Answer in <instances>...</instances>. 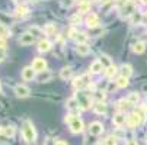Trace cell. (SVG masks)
I'll list each match as a JSON object with an SVG mask.
<instances>
[{"instance_id": "obj_1", "label": "cell", "mask_w": 147, "mask_h": 145, "mask_svg": "<svg viewBox=\"0 0 147 145\" xmlns=\"http://www.w3.org/2000/svg\"><path fill=\"white\" fill-rule=\"evenodd\" d=\"M64 120H66V123H69L70 131H71L73 134H80V132L83 131V128H85V125H83V120H82L80 118H77L76 115H73V113L66 115Z\"/></svg>"}, {"instance_id": "obj_2", "label": "cell", "mask_w": 147, "mask_h": 145, "mask_svg": "<svg viewBox=\"0 0 147 145\" xmlns=\"http://www.w3.org/2000/svg\"><path fill=\"white\" fill-rule=\"evenodd\" d=\"M22 134H24V138L28 141V142H35L36 141V131L32 125L31 120H25L24 125H22Z\"/></svg>"}, {"instance_id": "obj_3", "label": "cell", "mask_w": 147, "mask_h": 145, "mask_svg": "<svg viewBox=\"0 0 147 145\" xmlns=\"http://www.w3.org/2000/svg\"><path fill=\"white\" fill-rule=\"evenodd\" d=\"M74 99L77 100V103H79L80 109H83V110H88V109L90 108V97H89L86 93H83L82 90H80V92H77V93L74 94Z\"/></svg>"}, {"instance_id": "obj_4", "label": "cell", "mask_w": 147, "mask_h": 145, "mask_svg": "<svg viewBox=\"0 0 147 145\" xmlns=\"http://www.w3.org/2000/svg\"><path fill=\"white\" fill-rule=\"evenodd\" d=\"M73 86H74V89H77L79 92H80L83 87H89V86H90V77H89V74H83V76H80V77H76L74 81H73Z\"/></svg>"}, {"instance_id": "obj_5", "label": "cell", "mask_w": 147, "mask_h": 145, "mask_svg": "<svg viewBox=\"0 0 147 145\" xmlns=\"http://www.w3.org/2000/svg\"><path fill=\"white\" fill-rule=\"evenodd\" d=\"M36 73H44L47 71V61L44 58H35L32 61V65H31Z\"/></svg>"}, {"instance_id": "obj_6", "label": "cell", "mask_w": 147, "mask_h": 145, "mask_svg": "<svg viewBox=\"0 0 147 145\" xmlns=\"http://www.w3.org/2000/svg\"><path fill=\"white\" fill-rule=\"evenodd\" d=\"M141 123H143V120H141V118L137 112H133L131 115L127 116V125L130 128H137L138 125H141Z\"/></svg>"}, {"instance_id": "obj_7", "label": "cell", "mask_w": 147, "mask_h": 145, "mask_svg": "<svg viewBox=\"0 0 147 145\" xmlns=\"http://www.w3.org/2000/svg\"><path fill=\"white\" fill-rule=\"evenodd\" d=\"M136 13V5L133 2H127L124 5V7L121 9V16L122 17H128V16H133Z\"/></svg>"}, {"instance_id": "obj_8", "label": "cell", "mask_w": 147, "mask_h": 145, "mask_svg": "<svg viewBox=\"0 0 147 145\" xmlns=\"http://www.w3.org/2000/svg\"><path fill=\"white\" fill-rule=\"evenodd\" d=\"M34 42H35V36H34L31 32H25V33H22V35L19 36V44L24 45V47L31 45V44H34Z\"/></svg>"}, {"instance_id": "obj_9", "label": "cell", "mask_w": 147, "mask_h": 145, "mask_svg": "<svg viewBox=\"0 0 147 145\" xmlns=\"http://www.w3.org/2000/svg\"><path fill=\"white\" fill-rule=\"evenodd\" d=\"M125 122H127L125 112H118V113H115L114 118H112V123H114L115 126H118V128H121L122 125H125Z\"/></svg>"}, {"instance_id": "obj_10", "label": "cell", "mask_w": 147, "mask_h": 145, "mask_svg": "<svg viewBox=\"0 0 147 145\" xmlns=\"http://www.w3.org/2000/svg\"><path fill=\"white\" fill-rule=\"evenodd\" d=\"M103 132V125L100 122H92L90 125H89V134L90 135H95V136H98V135H100Z\"/></svg>"}, {"instance_id": "obj_11", "label": "cell", "mask_w": 147, "mask_h": 145, "mask_svg": "<svg viewBox=\"0 0 147 145\" xmlns=\"http://www.w3.org/2000/svg\"><path fill=\"white\" fill-rule=\"evenodd\" d=\"M29 93H31V90H29L26 86H24V84H18V86H15V94H16L18 97H20V99L28 97Z\"/></svg>"}, {"instance_id": "obj_12", "label": "cell", "mask_w": 147, "mask_h": 145, "mask_svg": "<svg viewBox=\"0 0 147 145\" xmlns=\"http://www.w3.org/2000/svg\"><path fill=\"white\" fill-rule=\"evenodd\" d=\"M35 70L32 68V67H25L24 70H22V78L24 80H26V81H29V80H32L34 77H35Z\"/></svg>"}, {"instance_id": "obj_13", "label": "cell", "mask_w": 147, "mask_h": 145, "mask_svg": "<svg viewBox=\"0 0 147 145\" xmlns=\"http://www.w3.org/2000/svg\"><path fill=\"white\" fill-rule=\"evenodd\" d=\"M86 25H88L89 28H96V26L99 25V17H98V15L90 13V15L88 16V19H86Z\"/></svg>"}, {"instance_id": "obj_14", "label": "cell", "mask_w": 147, "mask_h": 145, "mask_svg": "<svg viewBox=\"0 0 147 145\" xmlns=\"http://www.w3.org/2000/svg\"><path fill=\"white\" fill-rule=\"evenodd\" d=\"M76 52H77L79 55H82V57H86V55L90 52V47H89L88 44H77Z\"/></svg>"}, {"instance_id": "obj_15", "label": "cell", "mask_w": 147, "mask_h": 145, "mask_svg": "<svg viewBox=\"0 0 147 145\" xmlns=\"http://www.w3.org/2000/svg\"><path fill=\"white\" fill-rule=\"evenodd\" d=\"M51 49V42L48 39H41L38 44V51L39 52H48Z\"/></svg>"}, {"instance_id": "obj_16", "label": "cell", "mask_w": 147, "mask_h": 145, "mask_svg": "<svg viewBox=\"0 0 147 145\" xmlns=\"http://www.w3.org/2000/svg\"><path fill=\"white\" fill-rule=\"evenodd\" d=\"M93 112L98 115H105L107 113V105L103 102H96L93 105Z\"/></svg>"}, {"instance_id": "obj_17", "label": "cell", "mask_w": 147, "mask_h": 145, "mask_svg": "<svg viewBox=\"0 0 147 145\" xmlns=\"http://www.w3.org/2000/svg\"><path fill=\"white\" fill-rule=\"evenodd\" d=\"M117 106H118V109H119V112H124V110H128L133 105L128 102V99H121V100H118V103H117Z\"/></svg>"}, {"instance_id": "obj_18", "label": "cell", "mask_w": 147, "mask_h": 145, "mask_svg": "<svg viewBox=\"0 0 147 145\" xmlns=\"http://www.w3.org/2000/svg\"><path fill=\"white\" fill-rule=\"evenodd\" d=\"M89 9H90V2L89 0H82V2L77 5V10L80 13H86V12H89Z\"/></svg>"}, {"instance_id": "obj_19", "label": "cell", "mask_w": 147, "mask_h": 145, "mask_svg": "<svg viewBox=\"0 0 147 145\" xmlns=\"http://www.w3.org/2000/svg\"><path fill=\"white\" fill-rule=\"evenodd\" d=\"M100 70H103V65L100 64V61H99V59H98V61H93L92 65H90V73L98 74V73H100Z\"/></svg>"}, {"instance_id": "obj_20", "label": "cell", "mask_w": 147, "mask_h": 145, "mask_svg": "<svg viewBox=\"0 0 147 145\" xmlns=\"http://www.w3.org/2000/svg\"><path fill=\"white\" fill-rule=\"evenodd\" d=\"M134 112H137L138 115H140V118H141V120H143V123L146 122V118H147V106L144 105V106H137V109L134 110Z\"/></svg>"}, {"instance_id": "obj_21", "label": "cell", "mask_w": 147, "mask_h": 145, "mask_svg": "<svg viewBox=\"0 0 147 145\" xmlns=\"http://www.w3.org/2000/svg\"><path fill=\"white\" fill-rule=\"evenodd\" d=\"M121 76H124V77H127V78H130V76L133 74V68L128 65V64H124V65H121Z\"/></svg>"}, {"instance_id": "obj_22", "label": "cell", "mask_w": 147, "mask_h": 145, "mask_svg": "<svg viewBox=\"0 0 147 145\" xmlns=\"http://www.w3.org/2000/svg\"><path fill=\"white\" fill-rule=\"evenodd\" d=\"M117 71H118V68L115 65H111L108 68H105V77H107V78H112L117 74Z\"/></svg>"}, {"instance_id": "obj_23", "label": "cell", "mask_w": 147, "mask_h": 145, "mask_svg": "<svg viewBox=\"0 0 147 145\" xmlns=\"http://www.w3.org/2000/svg\"><path fill=\"white\" fill-rule=\"evenodd\" d=\"M71 74H73V70H71L70 67H66V68H63V70H61L60 77H61L63 80H67V78L71 77Z\"/></svg>"}, {"instance_id": "obj_24", "label": "cell", "mask_w": 147, "mask_h": 145, "mask_svg": "<svg viewBox=\"0 0 147 145\" xmlns=\"http://www.w3.org/2000/svg\"><path fill=\"white\" fill-rule=\"evenodd\" d=\"M115 83H117V86H118V87H127L130 81H128V78H127V77L119 76V77L117 78V81H115Z\"/></svg>"}, {"instance_id": "obj_25", "label": "cell", "mask_w": 147, "mask_h": 145, "mask_svg": "<svg viewBox=\"0 0 147 145\" xmlns=\"http://www.w3.org/2000/svg\"><path fill=\"white\" fill-rule=\"evenodd\" d=\"M133 51H134L136 54H143V52L146 51V44H144V42H137V44H134Z\"/></svg>"}, {"instance_id": "obj_26", "label": "cell", "mask_w": 147, "mask_h": 145, "mask_svg": "<svg viewBox=\"0 0 147 145\" xmlns=\"http://www.w3.org/2000/svg\"><path fill=\"white\" fill-rule=\"evenodd\" d=\"M51 77H53V76H51V73H50V71H44V73H39L38 80H39V83H47Z\"/></svg>"}, {"instance_id": "obj_27", "label": "cell", "mask_w": 147, "mask_h": 145, "mask_svg": "<svg viewBox=\"0 0 147 145\" xmlns=\"http://www.w3.org/2000/svg\"><path fill=\"white\" fill-rule=\"evenodd\" d=\"M7 36H10V31H9V28L6 26V25H3V23H0V38H7Z\"/></svg>"}, {"instance_id": "obj_28", "label": "cell", "mask_w": 147, "mask_h": 145, "mask_svg": "<svg viewBox=\"0 0 147 145\" xmlns=\"http://www.w3.org/2000/svg\"><path fill=\"white\" fill-rule=\"evenodd\" d=\"M127 99H128V102L131 103V105H137L138 100H140V94H138V93H136V92H133Z\"/></svg>"}, {"instance_id": "obj_29", "label": "cell", "mask_w": 147, "mask_h": 145, "mask_svg": "<svg viewBox=\"0 0 147 145\" xmlns=\"http://www.w3.org/2000/svg\"><path fill=\"white\" fill-rule=\"evenodd\" d=\"M25 15H28V7H25V6H18L16 7V16L24 17Z\"/></svg>"}, {"instance_id": "obj_30", "label": "cell", "mask_w": 147, "mask_h": 145, "mask_svg": "<svg viewBox=\"0 0 147 145\" xmlns=\"http://www.w3.org/2000/svg\"><path fill=\"white\" fill-rule=\"evenodd\" d=\"M99 61H100V64L103 65V68H108V67H111V65H112V64H111V61H109V58H108L107 55H102Z\"/></svg>"}, {"instance_id": "obj_31", "label": "cell", "mask_w": 147, "mask_h": 145, "mask_svg": "<svg viewBox=\"0 0 147 145\" xmlns=\"http://www.w3.org/2000/svg\"><path fill=\"white\" fill-rule=\"evenodd\" d=\"M76 41H77V44H86V41H88V35H86L85 32H80V33L77 35Z\"/></svg>"}, {"instance_id": "obj_32", "label": "cell", "mask_w": 147, "mask_h": 145, "mask_svg": "<svg viewBox=\"0 0 147 145\" xmlns=\"http://www.w3.org/2000/svg\"><path fill=\"white\" fill-rule=\"evenodd\" d=\"M141 19H143V16H141V13H134L133 16H131V23H134V25H137V23H140L141 22Z\"/></svg>"}, {"instance_id": "obj_33", "label": "cell", "mask_w": 147, "mask_h": 145, "mask_svg": "<svg viewBox=\"0 0 147 145\" xmlns=\"http://www.w3.org/2000/svg\"><path fill=\"white\" fill-rule=\"evenodd\" d=\"M5 135H6V138H13L15 136V128L13 126H6L5 128Z\"/></svg>"}, {"instance_id": "obj_34", "label": "cell", "mask_w": 147, "mask_h": 145, "mask_svg": "<svg viewBox=\"0 0 147 145\" xmlns=\"http://www.w3.org/2000/svg\"><path fill=\"white\" fill-rule=\"evenodd\" d=\"M54 32H55V28H54L53 23H48V25L44 28V33H47V35H53Z\"/></svg>"}, {"instance_id": "obj_35", "label": "cell", "mask_w": 147, "mask_h": 145, "mask_svg": "<svg viewBox=\"0 0 147 145\" xmlns=\"http://www.w3.org/2000/svg\"><path fill=\"white\" fill-rule=\"evenodd\" d=\"M105 144L107 145H117V136L115 135H109L107 139H105Z\"/></svg>"}, {"instance_id": "obj_36", "label": "cell", "mask_w": 147, "mask_h": 145, "mask_svg": "<svg viewBox=\"0 0 147 145\" xmlns=\"http://www.w3.org/2000/svg\"><path fill=\"white\" fill-rule=\"evenodd\" d=\"M29 32H31V33H32V35L35 36V38H36V36H41V35H42V31H41L39 28H36V26H32Z\"/></svg>"}, {"instance_id": "obj_37", "label": "cell", "mask_w": 147, "mask_h": 145, "mask_svg": "<svg viewBox=\"0 0 147 145\" xmlns=\"http://www.w3.org/2000/svg\"><path fill=\"white\" fill-rule=\"evenodd\" d=\"M76 106H79V103H77V100L73 97V99H70L69 102H67V108H70V109H74Z\"/></svg>"}, {"instance_id": "obj_38", "label": "cell", "mask_w": 147, "mask_h": 145, "mask_svg": "<svg viewBox=\"0 0 147 145\" xmlns=\"http://www.w3.org/2000/svg\"><path fill=\"white\" fill-rule=\"evenodd\" d=\"M77 35H79V32H77L74 28H71V29L69 31V38H70V39H76Z\"/></svg>"}, {"instance_id": "obj_39", "label": "cell", "mask_w": 147, "mask_h": 145, "mask_svg": "<svg viewBox=\"0 0 147 145\" xmlns=\"http://www.w3.org/2000/svg\"><path fill=\"white\" fill-rule=\"evenodd\" d=\"M95 99H96L98 102H102V100L105 99V93H103V92H95Z\"/></svg>"}, {"instance_id": "obj_40", "label": "cell", "mask_w": 147, "mask_h": 145, "mask_svg": "<svg viewBox=\"0 0 147 145\" xmlns=\"http://www.w3.org/2000/svg\"><path fill=\"white\" fill-rule=\"evenodd\" d=\"M6 48V39L5 38H0V51H3Z\"/></svg>"}, {"instance_id": "obj_41", "label": "cell", "mask_w": 147, "mask_h": 145, "mask_svg": "<svg viewBox=\"0 0 147 145\" xmlns=\"http://www.w3.org/2000/svg\"><path fill=\"white\" fill-rule=\"evenodd\" d=\"M80 20H82L80 16H79V15H74V16L70 19V22H71V23H77V22H80Z\"/></svg>"}, {"instance_id": "obj_42", "label": "cell", "mask_w": 147, "mask_h": 145, "mask_svg": "<svg viewBox=\"0 0 147 145\" xmlns=\"http://www.w3.org/2000/svg\"><path fill=\"white\" fill-rule=\"evenodd\" d=\"M118 86H117V83H114V84H112V83H109V86H108V92H112V90H115Z\"/></svg>"}, {"instance_id": "obj_43", "label": "cell", "mask_w": 147, "mask_h": 145, "mask_svg": "<svg viewBox=\"0 0 147 145\" xmlns=\"http://www.w3.org/2000/svg\"><path fill=\"white\" fill-rule=\"evenodd\" d=\"M127 145H138V142H137V139H130L127 142Z\"/></svg>"}, {"instance_id": "obj_44", "label": "cell", "mask_w": 147, "mask_h": 145, "mask_svg": "<svg viewBox=\"0 0 147 145\" xmlns=\"http://www.w3.org/2000/svg\"><path fill=\"white\" fill-rule=\"evenodd\" d=\"M54 145H67L64 141H57V142H54Z\"/></svg>"}, {"instance_id": "obj_45", "label": "cell", "mask_w": 147, "mask_h": 145, "mask_svg": "<svg viewBox=\"0 0 147 145\" xmlns=\"http://www.w3.org/2000/svg\"><path fill=\"white\" fill-rule=\"evenodd\" d=\"M3 58H5V52L0 51V61H3Z\"/></svg>"}, {"instance_id": "obj_46", "label": "cell", "mask_w": 147, "mask_h": 145, "mask_svg": "<svg viewBox=\"0 0 147 145\" xmlns=\"http://www.w3.org/2000/svg\"><path fill=\"white\" fill-rule=\"evenodd\" d=\"M117 2H118V3H122V5H125V3L128 2V0H117Z\"/></svg>"}, {"instance_id": "obj_47", "label": "cell", "mask_w": 147, "mask_h": 145, "mask_svg": "<svg viewBox=\"0 0 147 145\" xmlns=\"http://www.w3.org/2000/svg\"><path fill=\"white\" fill-rule=\"evenodd\" d=\"M96 145H107V144H105V141H103V142H98Z\"/></svg>"}, {"instance_id": "obj_48", "label": "cell", "mask_w": 147, "mask_h": 145, "mask_svg": "<svg viewBox=\"0 0 147 145\" xmlns=\"http://www.w3.org/2000/svg\"><path fill=\"white\" fill-rule=\"evenodd\" d=\"M141 2H143L144 5H147V0H141Z\"/></svg>"}, {"instance_id": "obj_49", "label": "cell", "mask_w": 147, "mask_h": 145, "mask_svg": "<svg viewBox=\"0 0 147 145\" xmlns=\"http://www.w3.org/2000/svg\"><path fill=\"white\" fill-rule=\"evenodd\" d=\"M146 106H147V97H146Z\"/></svg>"}, {"instance_id": "obj_50", "label": "cell", "mask_w": 147, "mask_h": 145, "mask_svg": "<svg viewBox=\"0 0 147 145\" xmlns=\"http://www.w3.org/2000/svg\"><path fill=\"white\" fill-rule=\"evenodd\" d=\"M0 90H2V86H0Z\"/></svg>"}, {"instance_id": "obj_51", "label": "cell", "mask_w": 147, "mask_h": 145, "mask_svg": "<svg viewBox=\"0 0 147 145\" xmlns=\"http://www.w3.org/2000/svg\"><path fill=\"white\" fill-rule=\"evenodd\" d=\"M16 2H19V0H16Z\"/></svg>"}, {"instance_id": "obj_52", "label": "cell", "mask_w": 147, "mask_h": 145, "mask_svg": "<svg viewBox=\"0 0 147 145\" xmlns=\"http://www.w3.org/2000/svg\"><path fill=\"white\" fill-rule=\"evenodd\" d=\"M146 142H147V139H146Z\"/></svg>"}]
</instances>
